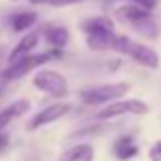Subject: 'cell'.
<instances>
[{"mask_svg":"<svg viewBox=\"0 0 161 161\" xmlns=\"http://www.w3.org/2000/svg\"><path fill=\"white\" fill-rule=\"evenodd\" d=\"M78 2H84V0H51V6H71V4H78Z\"/></svg>","mask_w":161,"mask_h":161,"instance_id":"e0dca14e","label":"cell"},{"mask_svg":"<svg viewBox=\"0 0 161 161\" xmlns=\"http://www.w3.org/2000/svg\"><path fill=\"white\" fill-rule=\"evenodd\" d=\"M137 153H139V149H137V145L133 143L130 137H120L116 143H114V155H116V159H120V161L133 159Z\"/></svg>","mask_w":161,"mask_h":161,"instance_id":"7c38bea8","label":"cell"},{"mask_svg":"<svg viewBox=\"0 0 161 161\" xmlns=\"http://www.w3.org/2000/svg\"><path fill=\"white\" fill-rule=\"evenodd\" d=\"M35 23H37V12H33V10L16 12V14H12V19H10V25H12V29H14L16 33L29 31Z\"/></svg>","mask_w":161,"mask_h":161,"instance_id":"5bb4252c","label":"cell"},{"mask_svg":"<svg viewBox=\"0 0 161 161\" xmlns=\"http://www.w3.org/2000/svg\"><path fill=\"white\" fill-rule=\"evenodd\" d=\"M149 112V104H145L143 100H135V98H129V100H112L104 106L100 112H96V118L98 120H108V118H116V116H122V114H147Z\"/></svg>","mask_w":161,"mask_h":161,"instance_id":"277c9868","label":"cell"},{"mask_svg":"<svg viewBox=\"0 0 161 161\" xmlns=\"http://www.w3.org/2000/svg\"><path fill=\"white\" fill-rule=\"evenodd\" d=\"M130 92L129 82H112V84H102V86H92L84 88L80 92V100L90 106H98V104H108L112 100H118Z\"/></svg>","mask_w":161,"mask_h":161,"instance_id":"7a4b0ae2","label":"cell"},{"mask_svg":"<svg viewBox=\"0 0 161 161\" xmlns=\"http://www.w3.org/2000/svg\"><path fill=\"white\" fill-rule=\"evenodd\" d=\"M6 145H8V137L2 133V130H0V149H4Z\"/></svg>","mask_w":161,"mask_h":161,"instance_id":"d6986e66","label":"cell"},{"mask_svg":"<svg viewBox=\"0 0 161 161\" xmlns=\"http://www.w3.org/2000/svg\"><path fill=\"white\" fill-rule=\"evenodd\" d=\"M114 39H116V35H114V33H108V35H90V37H86L88 47L94 49V51H106V49H112V47H114Z\"/></svg>","mask_w":161,"mask_h":161,"instance_id":"9a60e30c","label":"cell"},{"mask_svg":"<svg viewBox=\"0 0 161 161\" xmlns=\"http://www.w3.org/2000/svg\"><path fill=\"white\" fill-rule=\"evenodd\" d=\"M51 57L49 53H39V55H27V57H23L20 61L16 63H10V65L6 67V69L2 71V78L4 80H19V78H25V75L29 74V71L37 69L39 65H43V63H47V59Z\"/></svg>","mask_w":161,"mask_h":161,"instance_id":"5b68a950","label":"cell"},{"mask_svg":"<svg viewBox=\"0 0 161 161\" xmlns=\"http://www.w3.org/2000/svg\"><path fill=\"white\" fill-rule=\"evenodd\" d=\"M84 33H86V37L90 35H108V33H114V23L108 19V16H96V19H88L84 20L82 25Z\"/></svg>","mask_w":161,"mask_h":161,"instance_id":"30bf717a","label":"cell"},{"mask_svg":"<svg viewBox=\"0 0 161 161\" xmlns=\"http://www.w3.org/2000/svg\"><path fill=\"white\" fill-rule=\"evenodd\" d=\"M61 159L63 161H92L94 159V149H92V145H86V143L74 145L71 149H67L63 153Z\"/></svg>","mask_w":161,"mask_h":161,"instance_id":"4fadbf2b","label":"cell"},{"mask_svg":"<svg viewBox=\"0 0 161 161\" xmlns=\"http://www.w3.org/2000/svg\"><path fill=\"white\" fill-rule=\"evenodd\" d=\"M69 110H71V106L67 102H57V104H51V106H45L41 112H37L35 116L31 118L29 129L37 130V129H41V126H47V125H51V122L59 120L61 116H65Z\"/></svg>","mask_w":161,"mask_h":161,"instance_id":"8992f818","label":"cell"},{"mask_svg":"<svg viewBox=\"0 0 161 161\" xmlns=\"http://www.w3.org/2000/svg\"><path fill=\"white\" fill-rule=\"evenodd\" d=\"M33 86L37 90L45 92V94L53 96V98H65L67 92H69V86H67V80L63 78L59 71L55 69H41L35 74L33 78Z\"/></svg>","mask_w":161,"mask_h":161,"instance_id":"3957f363","label":"cell"},{"mask_svg":"<svg viewBox=\"0 0 161 161\" xmlns=\"http://www.w3.org/2000/svg\"><path fill=\"white\" fill-rule=\"evenodd\" d=\"M133 4H139V6L147 8V10H153L155 8V0H130Z\"/></svg>","mask_w":161,"mask_h":161,"instance_id":"ac0fdd59","label":"cell"},{"mask_svg":"<svg viewBox=\"0 0 161 161\" xmlns=\"http://www.w3.org/2000/svg\"><path fill=\"white\" fill-rule=\"evenodd\" d=\"M61 161H63V159H61Z\"/></svg>","mask_w":161,"mask_h":161,"instance_id":"44dd1931","label":"cell"},{"mask_svg":"<svg viewBox=\"0 0 161 161\" xmlns=\"http://www.w3.org/2000/svg\"><path fill=\"white\" fill-rule=\"evenodd\" d=\"M29 108H31V102H29V100H16V102L8 104V106L0 112V130H4L10 122H14L16 118H20L25 112H29Z\"/></svg>","mask_w":161,"mask_h":161,"instance_id":"ba28073f","label":"cell"},{"mask_svg":"<svg viewBox=\"0 0 161 161\" xmlns=\"http://www.w3.org/2000/svg\"><path fill=\"white\" fill-rule=\"evenodd\" d=\"M112 49L118 51V53H122V55H126V57H130V59H135V61L143 67H149V69H157L159 67V55L151 47H147V45L133 41L130 37L116 35Z\"/></svg>","mask_w":161,"mask_h":161,"instance_id":"6da1fadb","label":"cell"},{"mask_svg":"<svg viewBox=\"0 0 161 161\" xmlns=\"http://www.w3.org/2000/svg\"><path fill=\"white\" fill-rule=\"evenodd\" d=\"M116 14L120 16L122 20H126V23L135 25L139 23V20H145V19H151V10H147V8L139 6V4H125V6L116 8Z\"/></svg>","mask_w":161,"mask_h":161,"instance_id":"8fae6325","label":"cell"},{"mask_svg":"<svg viewBox=\"0 0 161 161\" xmlns=\"http://www.w3.org/2000/svg\"><path fill=\"white\" fill-rule=\"evenodd\" d=\"M37 43H39V35H37V33H27V35L16 43V47L8 53V65L20 61V59L27 57V55H31L33 49L37 47Z\"/></svg>","mask_w":161,"mask_h":161,"instance_id":"52a82bcc","label":"cell"},{"mask_svg":"<svg viewBox=\"0 0 161 161\" xmlns=\"http://www.w3.org/2000/svg\"><path fill=\"white\" fill-rule=\"evenodd\" d=\"M43 39L53 49H63L69 43V31L65 27H59V25H49L43 29Z\"/></svg>","mask_w":161,"mask_h":161,"instance_id":"9c48e42d","label":"cell"},{"mask_svg":"<svg viewBox=\"0 0 161 161\" xmlns=\"http://www.w3.org/2000/svg\"><path fill=\"white\" fill-rule=\"evenodd\" d=\"M31 4H35V6H39V4H49L51 0H29Z\"/></svg>","mask_w":161,"mask_h":161,"instance_id":"ffe728a7","label":"cell"},{"mask_svg":"<svg viewBox=\"0 0 161 161\" xmlns=\"http://www.w3.org/2000/svg\"><path fill=\"white\" fill-rule=\"evenodd\" d=\"M149 159L151 161H161V141L153 143V147H151V151H149Z\"/></svg>","mask_w":161,"mask_h":161,"instance_id":"2e32d148","label":"cell"}]
</instances>
